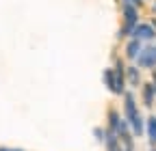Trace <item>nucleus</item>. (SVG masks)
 Returning a JSON list of instances; mask_svg holds the SVG:
<instances>
[{"mask_svg": "<svg viewBox=\"0 0 156 151\" xmlns=\"http://www.w3.org/2000/svg\"><path fill=\"white\" fill-rule=\"evenodd\" d=\"M124 95V119L128 121V125H130V132H132V136H145V119H143V115L139 112V108H136V99H134V95L132 93H122Z\"/></svg>", "mask_w": 156, "mask_h": 151, "instance_id": "nucleus-1", "label": "nucleus"}, {"mask_svg": "<svg viewBox=\"0 0 156 151\" xmlns=\"http://www.w3.org/2000/svg\"><path fill=\"white\" fill-rule=\"evenodd\" d=\"M124 69L126 65L122 61H117L115 67H106L104 73H102V80H104V86L113 93V95H122L126 91V76H124Z\"/></svg>", "mask_w": 156, "mask_h": 151, "instance_id": "nucleus-2", "label": "nucleus"}, {"mask_svg": "<svg viewBox=\"0 0 156 151\" xmlns=\"http://www.w3.org/2000/svg\"><path fill=\"white\" fill-rule=\"evenodd\" d=\"M122 13H124V26H122V30H119V37H122V39H126V37L132 35L134 24L139 22V9H136L134 5H130V2H126V0H124Z\"/></svg>", "mask_w": 156, "mask_h": 151, "instance_id": "nucleus-3", "label": "nucleus"}, {"mask_svg": "<svg viewBox=\"0 0 156 151\" xmlns=\"http://www.w3.org/2000/svg\"><path fill=\"white\" fill-rule=\"evenodd\" d=\"M136 67L139 69H154L156 67V43H143L136 54Z\"/></svg>", "mask_w": 156, "mask_h": 151, "instance_id": "nucleus-4", "label": "nucleus"}, {"mask_svg": "<svg viewBox=\"0 0 156 151\" xmlns=\"http://www.w3.org/2000/svg\"><path fill=\"white\" fill-rule=\"evenodd\" d=\"M130 37L139 39L141 43H150V41L156 39V28H154L152 24H139V22H136L134 28H132V35H130Z\"/></svg>", "mask_w": 156, "mask_h": 151, "instance_id": "nucleus-5", "label": "nucleus"}, {"mask_svg": "<svg viewBox=\"0 0 156 151\" xmlns=\"http://www.w3.org/2000/svg\"><path fill=\"white\" fill-rule=\"evenodd\" d=\"M124 76H126V84H130V86H141V82H143L141 69L136 67V65H126Z\"/></svg>", "mask_w": 156, "mask_h": 151, "instance_id": "nucleus-6", "label": "nucleus"}, {"mask_svg": "<svg viewBox=\"0 0 156 151\" xmlns=\"http://www.w3.org/2000/svg\"><path fill=\"white\" fill-rule=\"evenodd\" d=\"M141 41L139 39H134V37H130V39L126 41V48H124V56L128 61H134L136 59V54H139V50H141Z\"/></svg>", "mask_w": 156, "mask_h": 151, "instance_id": "nucleus-7", "label": "nucleus"}, {"mask_svg": "<svg viewBox=\"0 0 156 151\" xmlns=\"http://www.w3.org/2000/svg\"><path fill=\"white\" fill-rule=\"evenodd\" d=\"M141 97H143V104L150 108L152 104H154V97H156V91H154V86H152V82H141Z\"/></svg>", "mask_w": 156, "mask_h": 151, "instance_id": "nucleus-8", "label": "nucleus"}, {"mask_svg": "<svg viewBox=\"0 0 156 151\" xmlns=\"http://www.w3.org/2000/svg\"><path fill=\"white\" fill-rule=\"evenodd\" d=\"M145 134H147V140H150V145L152 147H156V117L154 115H150L147 117V121H145Z\"/></svg>", "mask_w": 156, "mask_h": 151, "instance_id": "nucleus-9", "label": "nucleus"}, {"mask_svg": "<svg viewBox=\"0 0 156 151\" xmlns=\"http://www.w3.org/2000/svg\"><path fill=\"white\" fill-rule=\"evenodd\" d=\"M119 121H122L119 112L111 108V110H108V115H106V123H108V125H106V129H113V132H115V129H117V125H119Z\"/></svg>", "mask_w": 156, "mask_h": 151, "instance_id": "nucleus-10", "label": "nucleus"}, {"mask_svg": "<svg viewBox=\"0 0 156 151\" xmlns=\"http://www.w3.org/2000/svg\"><path fill=\"white\" fill-rule=\"evenodd\" d=\"M93 134H95V138L100 140V143L104 140V129H102V127H95V129H93Z\"/></svg>", "mask_w": 156, "mask_h": 151, "instance_id": "nucleus-11", "label": "nucleus"}, {"mask_svg": "<svg viewBox=\"0 0 156 151\" xmlns=\"http://www.w3.org/2000/svg\"><path fill=\"white\" fill-rule=\"evenodd\" d=\"M126 2H130V5H134L136 9H139V7H143V0H126Z\"/></svg>", "mask_w": 156, "mask_h": 151, "instance_id": "nucleus-12", "label": "nucleus"}, {"mask_svg": "<svg viewBox=\"0 0 156 151\" xmlns=\"http://www.w3.org/2000/svg\"><path fill=\"white\" fill-rule=\"evenodd\" d=\"M152 86H154V91H156V67L152 69Z\"/></svg>", "mask_w": 156, "mask_h": 151, "instance_id": "nucleus-13", "label": "nucleus"}, {"mask_svg": "<svg viewBox=\"0 0 156 151\" xmlns=\"http://www.w3.org/2000/svg\"><path fill=\"white\" fill-rule=\"evenodd\" d=\"M124 151H134V147H124Z\"/></svg>", "mask_w": 156, "mask_h": 151, "instance_id": "nucleus-14", "label": "nucleus"}, {"mask_svg": "<svg viewBox=\"0 0 156 151\" xmlns=\"http://www.w3.org/2000/svg\"><path fill=\"white\" fill-rule=\"evenodd\" d=\"M0 151H11V149L9 147H0Z\"/></svg>", "mask_w": 156, "mask_h": 151, "instance_id": "nucleus-15", "label": "nucleus"}, {"mask_svg": "<svg viewBox=\"0 0 156 151\" xmlns=\"http://www.w3.org/2000/svg\"><path fill=\"white\" fill-rule=\"evenodd\" d=\"M152 11H154V13H156V2H154V5H152Z\"/></svg>", "mask_w": 156, "mask_h": 151, "instance_id": "nucleus-16", "label": "nucleus"}, {"mask_svg": "<svg viewBox=\"0 0 156 151\" xmlns=\"http://www.w3.org/2000/svg\"><path fill=\"white\" fill-rule=\"evenodd\" d=\"M11 151H24V149H11Z\"/></svg>", "mask_w": 156, "mask_h": 151, "instance_id": "nucleus-17", "label": "nucleus"}, {"mask_svg": "<svg viewBox=\"0 0 156 151\" xmlns=\"http://www.w3.org/2000/svg\"><path fill=\"white\" fill-rule=\"evenodd\" d=\"M150 151H156V147H152V149H150Z\"/></svg>", "mask_w": 156, "mask_h": 151, "instance_id": "nucleus-18", "label": "nucleus"}]
</instances>
